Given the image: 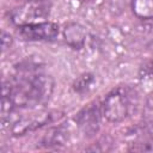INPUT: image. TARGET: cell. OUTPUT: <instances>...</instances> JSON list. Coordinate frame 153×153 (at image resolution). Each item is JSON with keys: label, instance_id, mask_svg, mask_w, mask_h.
I'll use <instances>...</instances> for the list:
<instances>
[{"label": "cell", "instance_id": "6da1fadb", "mask_svg": "<svg viewBox=\"0 0 153 153\" xmlns=\"http://www.w3.org/2000/svg\"><path fill=\"white\" fill-rule=\"evenodd\" d=\"M54 91V79L47 74H31L5 82L2 94L8 96L14 108H37L44 105Z\"/></svg>", "mask_w": 153, "mask_h": 153}, {"label": "cell", "instance_id": "7a4b0ae2", "mask_svg": "<svg viewBox=\"0 0 153 153\" xmlns=\"http://www.w3.org/2000/svg\"><path fill=\"white\" fill-rule=\"evenodd\" d=\"M102 110L109 122H122L129 115V99L126 91L122 87H117L108 93L103 102Z\"/></svg>", "mask_w": 153, "mask_h": 153}, {"label": "cell", "instance_id": "3957f363", "mask_svg": "<svg viewBox=\"0 0 153 153\" xmlns=\"http://www.w3.org/2000/svg\"><path fill=\"white\" fill-rule=\"evenodd\" d=\"M49 14V6L41 0H30L23 4L11 12V20L17 26H23L27 24L39 23V19L45 18Z\"/></svg>", "mask_w": 153, "mask_h": 153}, {"label": "cell", "instance_id": "277c9868", "mask_svg": "<svg viewBox=\"0 0 153 153\" xmlns=\"http://www.w3.org/2000/svg\"><path fill=\"white\" fill-rule=\"evenodd\" d=\"M57 117L59 114L54 111H41L33 115L24 116L13 123L11 133L13 136H22L25 135L26 133L33 131L38 128H42L45 124L51 123Z\"/></svg>", "mask_w": 153, "mask_h": 153}, {"label": "cell", "instance_id": "5b68a950", "mask_svg": "<svg viewBox=\"0 0 153 153\" xmlns=\"http://www.w3.org/2000/svg\"><path fill=\"white\" fill-rule=\"evenodd\" d=\"M19 36L24 41H53L59 35V25L53 22H39L19 26Z\"/></svg>", "mask_w": 153, "mask_h": 153}, {"label": "cell", "instance_id": "8992f818", "mask_svg": "<svg viewBox=\"0 0 153 153\" xmlns=\"http://www.w3.org/2000/svg\"><path fill=\"white\" fill-rule=\"evenodd\" d=\"M75 122L84 135H94L98 131L100 124V111L97 104H90L88 106L80 110L75 116Z\"/></svg>", "mask_w": 153, "mask_h": 153}, {"label": "cell", "instance_id": "52a82bcc", "mask_svg": "<svg viewBox=\"0 0 153 153\" xmlns=\"http://www.w3.org/2000/svg\"><path fill=\"white\" fill-rule=\"evenodd\" d=\"M63 37L66 43L73 49H81L87 38V30L79 23H68L63 29Z\"/></svg>", "mask_w": 153, "mask_h": 153}, {"label": "cell", "instance_id": "ba28073f", "mask_svg": "<svg viewBox=\"0 0 153 153\" xmlns=\"http://www.w3.org/2000/svg\"><path fill=\"white\" fill-rule=\"evenodd\" d=\"M69 134L68 129L63 126L51 128L48 130V133L42 139V145L45 147H55V146H62L68 141Z\"/></svg>", "mask_w": 153, "mask_h": 153}, {"label": "cell", "instance_id": "9c48e42d", "mask_svg": "<svg viewBox=\"0 0 153 153\" xmlns=\"http://www.w3.org/2000/svg\"><path fill=\"white\" fill-rule=\"evenodd\" d=\"M131 11L140 19H153V0H133Z\"/></svg>", "mask_w": 153, "mask_h": 153}, {"label": "cell", "instance_id": "30bf717a", "mask_svg": "<svg viewBox=\"0 0 153 153\" xmlns=\"http://www.w3.org/2000/svg\"><path fill=\"white\" fill-rule=\"evenodd\" d=\"M94 82H96V78L92 73H84L73 82V90L79 94H84L87 93L93 87Z\"/></svg>", "mask_w": 153, "mask_h": 153}, {"label": "cell", "instance_id": "8fae6325", "mask_svg": "<svg viewBox=\"0 0 153 153\" xmlns=\"http://www.w3.org/2000/svg\"><path fill=\"white\" fill-rule=\"evenodd\" d=\"M12 42H13L12 36L10 33H6L5 31H2L1 32V48H2V50H6L7 48H10Z\"/></svg>", "mask_w": 153, "mask_h": 153}]
</instances>
